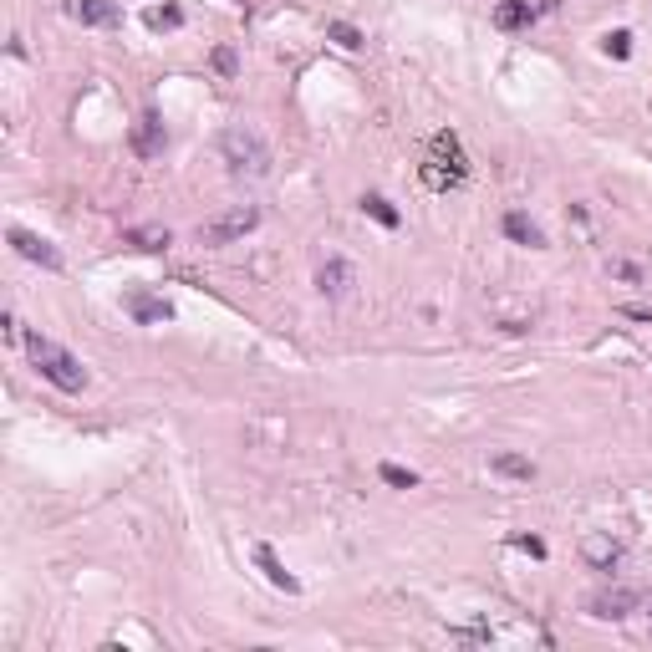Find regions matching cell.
I'll use <instances>...</instances> for the list:
<instances>
[{
	"mask_svg": "<svg viewBox=\"0 0 652 652\" xmlns=\"http://www.w3.org/2000/svg\"><path fill=\"white\" fill-rule=\"evenodd\" d=\"M352 281H357V270H352L342 255H331V260L316 270V291H322V296H331V301H337V296H346V291H352Z\"/></svg>",
	"mask_w": 652,
	"mask_h": 652,
	"instance_id": "10",
	"label": "cell"
},
{
	"mask_svg": "<svg viewBox=\"0 0 652 652\" xmlns=\"http://www.w3.org/2000/svg\"><path fill=\"white\" fill-rule=\"evenodd\" d=\"M377 474H383V485H392V489H413V485H418V474L403 469V464H383Z\"/></svg>",
	"mask_w": 652,
	"mask_h": 652,
	"instance_id": "20",
	"label": "cell"
},
{
	"mask_svg": "<svg viewBox=\"0 0 652 652\" xmlns=\"http://www.w3.org/2000/svg\"><path fill=\"white\" fill-rule=\"evenodd\" d=\"M5 240H11V250H16L20 260L41 265V270H61V250L51 240H41V235L20 229V224H11V229H5Z\"/></svg>",
	"mask_w": 652,
	"mask_h": 652,
	"instance_id": "5",
	"label": "cell"
},
{
	"mask_svg": "<svg viewBox=\"0 0 652 652\" xmlns=\"http://www.w3.org/2000/svg\"><path fill=\"white\" fill-rule=\"evenodd\" d=\"M148 26H153V31H179L183 11L179 5H153V11H148Z\"/></svg>",
	"mask_w": 652,
	"mask_h": 652,
	"instance_id": "19",
	"label": "cell"
},
{
	"mask_svg": "<svg viewBox=\"0 0 652 652\" xmlns=\"http://www.w3.org/2000/svg\"><path fill=\"white\" fill-rule=\"evenodd\" d=\"M607 270H611V276H622V281H642V270H637L632 260H611Z\"/></svg>",
	"mask_w": 652,
	"mask_h": 652,
	"instance_id": "24",
	"label": "cell"
},
{
	"mask_svg": "<svg viewBox=\"0 0 652 652\" xmlns=\"http://www.w3.org/2000/svg\"><path fill=\"white\" fill-rule=\"evenodd\" d=\"M469 179V159H464V143L454 138V133H433L428 143V159H423V183L428 189H459Z\"/></svg>",
	"mask_w": 652,
	"mask_h": 652,
	"instance_id": "3",
	"label": "cell"
},
{
	"mask_svg": "<svg viewBox=\"0 0 652 652\" xmlns=\"http://www.w3.org/2000/svg\"><path fill=\"white\" fill-rule=\"evenodd\" d=\"M163 148H168V133H163L159 113H143V118L133 122V153H138V159H159Z\"/></svg>",
	"mask_w": 652,
	"mask_h": 652,
	"instance_id": "8",
	"label": "cell"
},
{
	"mask_svg": "<svg viewBox=\"0 0 652 652\" xmlns=\"http://www.w3.org/2000/svg\"><path fill=\"white\" fill-rule=\"evenodd\" d=\"M255 224H260V209H255V204H235V209H224V214L199 224V244H235V240H244Z\"/></svg>",
	"mask_w": 652,
	"mask_h": 652,
	"instance_id": "4",
	"label": "cell"
},
{
	"mask_svg": "<svg viewBox=\"0 0 652 652\" xmlns=\"http://www.w3.org/2000/svg\"><path fill=\"white\" fill-rule=\"evenodd\" d=\"M362 214H372V220L383 224V229H398V224H403V214H398V209L383 199V194H362Z\"/></svg>",
	"mask_w": 652,
	"mask_h": 652,
	"instance_id": "17",
	"label": "cell"
},
{
	"mask_svg": "<svg viewBox=\"0 0 652 652\" xmlns=\"http://www.w3.org/2000/svg\"><path fill=\"white\" fill-rule=\"evenodd\" d=\"M255 566H260V570H265V581H270L276 591H285V596H296V591H301V581H296V576H291V570L281 566V555H276L270 546H255Z\"/></svg>",
	"mask_w": 652,
	"mask_h": 652,
	"instance_id": "11",
	"label": "cell"
},
{
	"mask_svg": "<svg viewBox=\"0 0 652 652\" xmlns=\"http://www.w3.org/2000/svg\"><path fill=\"white\" fill-rule=\"evenodd\" d=\"M581 550H586V561L596 570H611L617 561H622V546H617V540H607V535H586V546H581Z\"/></svg>",
	"mask_w": 652,
	"mask_h": 652,
	"instance_id": "14",
	"label": "cell"
},
{
	"mask_svg": "<svg viewBox=\"0 0 652 652\" xmlns=\"http://www.w3.org/2000/svg\"><path fill=\"white\" fill-rule=\"evenodd\" d=\"M505 235L515 244H525V250H546V229L530 220V214H520V209H509L505 214Z\"/></svg>",
	"mask_w": 652,
	"mask_h": 652,
	"instance_id": "12",
	"label": "cell"
},
{
	"mask_svg": "<svg viewBox=\"0 0 652 652\" xmlns=\"http://www.w3.org/2000/svg\"><path fill=\"white\" fill-rule=\"evenodd\" d=\"M20 342H26V352H31L36 372H41V377H46L51 387H61V392H82V387H87V367H82L61 342L41 337V331H26Z\"/></svg>",
	"mask_w": 652,
	"mask_h": 652,
	"instance_id": "1",
	"label": "cell"
},
{
	"mask_svg": "<svg viewBox=\"0 0 652 652\" xmlns=\"http://www.w3.org/2000/svg\"><path fill=\"white\" fill-rule=\"evenodd\" d=\"M602 46H607V57L627 61L632 57V31H607V36H602Z\"/></svg>",
	"mask_w": 652,
	"mask_h": 652,
	"instance_id": "21",
	"label": "cell"
},
{
	"mask_svg": "<svg viewBox=\"0 0 652 652\" xmlns=\"http://www.w3.org/2000/svg\"><path fill=\"white\" fill-rule=\"evenodd\" d=\"M489 469H494V474H505V479H535V464H530L525 454H494Z\"/></svg>",
	"mask_w": 652,
	"mask_h": 652,
	"instance_id": "16",
	"label": "cell"
},
{
	"mask_svg": "<svg viewBox=\"0 0 652 652\" xmlns=\"http://www.w3.org/2000/svg\"><path fill=\"white\" fill-rule=\"evenodd\" d=\"M61 11L77 20V26H118L122 20L118 0H61Z\"/></svg>",
	"mask_w": 652,
	"mask_h": 652,
	"instance_id": "7",
	"label": "cell"
},
{
	"mask_svg": "<svg viewBox=\"0 0 652 652\" xmlns=\"http://www.w3.org/2000/svg\"><path fill=\"white\" fill-rule=\"evenodd\" d=\"M220 163L229 179H265L270 174V148L255 128H224L220 133Z\"/></svg>",
	"mask_w": 652,
	"mask_h": 652,
	"instance_id": "2",
	"label": "cell"
},
{
	"mask_svg": "<svg viewBox=\"0 0 652 652\" xmlns=\"http://www.w3.org/2000/svg\"><path fill=\"white\" fill-rule=\"evenodd\" d=\"M515 546H520V550H530V555H535V561H540V555H546V540H540V535H515Z\"/></svg>",
	"mask_w": 652,
	"mask_h": 652,
	"instance_id": "23",
	"label": "cell"
},
{
	"mask_svg": "<svg viewBox=\"0 0 652 652\" xmlns=\"http://www.w3.org/2000/svg\"><path fill=\"white\" fill-rule=\"evenodd\" d=\"M128 316L143 326H153V322H174V306L163 301V296H153V291H128Z\"/></svg>",
	"mask_w": 652,
	"mask_h": 652,
	"instance_id": "9",
	"label": "cell"
},
{
	"mask_svg": "<svg viewBox=\"0 0 652 652\" xmlns=\"http://www.w3.org/2000/svg\"><path fill=\"white\" fill-rule=\"evenodd\" d=\"M648 607H652V602H648Z\"/></svg>",
	"mask_w": 652,
	"mask_h": 652,
	"instance_id": "26",
	"label": "cell"
},
{
	"mask_svg": "<svg viewBox=\"0 0 652 652\" xmlns=\"http://www.w3.org/2000/svg\"><path fill=\"white\" fill-rule=\"evenodd\" d=\"M214 72H220V77H235V72H240V57H235V46H214Z\"/></svg>",
	"mask_w": 652,
	"mask_h": 652,
	"instance_id": "22",
	"label": "cell"
},
{
	"mask_svg": "<svg viewBox=\"0 0 652 652\" xmlns=\"http://www.w3.org/2000/svg\"><path fill=\"white\" fill-rule=\"evenodd\" d=\"M128 244H138V250H153V255H159V250L174 244V235H168L163 224H143V229H128Z\"/></svg>",
	"mask_w": 652,
	"mask_h": 652,
	"instance_id": "15",
	"label": "cell"
},
{
	"mask_svg": "<svg viewBox=\"0 0 652 652\" xmlns=\"http://www.w3.org/2000/svg\"><path fill=\"white\" fill-rule=\"evenodd\" d=\"M530 20H535V5H530V0H500V5H494V26H500V31H520Z\"/></svg>",
	"mask_w": 652,
	"mask_h": 652,
	"instance_id": "13",
	"label": "cell"
},
{
	"mask_svg": "<svg viewBox=\"0 0 652 652\" xmlns=\"http://www.w3.org/2000/svg\"><path fill=\"white\" fill-rule=\"evenodd\" d=\"M586 607H591V617L622 622V617H632V611L642 607V591H632V586H607V591H596Z\"/></svg>",
	"mask_w": 652,
	"mask_h": 652,
	"instance_id": "6",
	"label": "cell"
},
{
	"mask_svg": "<svg viewBox=\"0 0 652 652\" xmlns=\"http://www.w3.org/2000/svg\"><path fill=\"white\" fill-rule=\"evenodd\" d=\"M326 36L337 41L342 51H362V31H357V26H346V20H326Z\"/></svg>",
	"mask_w": 652,
	"mask_h": 652,
	"instance_id": "18",
	"label": "cell"
},
{
	"mask_svg": "<svg viewBox=\"0 0 652 652\" xmlns=\"http://www.w3.org/2000/svg\"><path fill=\"white\" fill-rule=\"evenodd\" d=\"M622 316H632V322H648V326H652V306H622Z\"/></svg>",
	"mask_w": 652,
	"mask_h": 652,
	"instance_id": "25",
	"label": "cell"
}]
</instances>
